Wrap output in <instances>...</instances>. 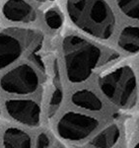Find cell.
Segmentation results:
<instances>
[{
    "label": "cell",
    "mask_w": 139,
    "mask_h": 148,
    "mask_svg": "<svg viewBox=\"0 0 139 148\" xmlns=\"http://www.w3.org/2000/svg\"><path fill=\"white\" fill-rule=\"evenodd\" d=\"M67 11L71 21L88 35L100 40L112 37L116 18L105 0H67Z\"/></svg>",
    "instance_id": "obj_1"
},
{
    "label": "cell",
    "mask_w": 139,
    "mask_h": 148,
    "mask_svg": "<svg viewBox=\"0 0 139 148\" xmlns=\"http://www.w3.org/2000/svg\"><path fill=\"white\" fill-rule=\"evenodd\" d=\"M62 47L68 80L72 83L86 81L99 63L102 56L101 49L75 35L67 36Z\"/></svg>",
    "instance_id": "obj_2"
},
{
    "label": "cell",
    "mask_w": 139,
    "mask_h": 148,
    "mask_svg": "<svg viewBox=\"0 0 139 148\" xmlns=\"http://www.w3.org/2000/svg\"><path fill=\"white\" fill-rule=\"evenodd\" d=\"M101 91L112 104L121 109H130L135 105L137 81L132 68L121 66L100 78Z\"/></svg>",
    "instance_id": "obj_3"
},
{
    "label": "cell",
    "mask_w": 139,
    "mask_h": 148,
    "mask_svg": "<svg viewBox=\"0 0 139 148\" xmlns=\"http://www.w3.org/2000/svg\"><path fill=\"white\" fill-rule=\"evenodd\" d=\"M99 125L95 118L87 114L69 112L57 123V131L63 139L79 141L85 139Z\"/></svg>",
    "instance_id": "obj_4"
},
{
    "label": "cell",
    "mask_w": 139,
    "mask_h": 148,
    "mask_svg": "<svg viewBox=\"0 0 139 148\" xmlns=\"http://www.w3.org/2000/svg\"><path fill=\"white\" fill-rule=\"evenodd\" d=\"M0 85L3 91L10 94H32L38 89L39 76L32 66L22 64L7 72L1 78Z\"/></svg>",
    "instance_id": "obj_5"
},
{
    "label": "cell",
    "mask_w": 139,
    "mask_h": 148,
    "mask_svg": "<svg viewBox=\"0 0 139 148\" xmlns=\"http://www.w3.org/2000/svg\"><path fill=\"white\" fill-rule=\"evenodd\" d=\"M6 110L11 118L29 126H36L40 123V108L32 100H9L5 103Z\"/></svg>",
    "instance_id": "obj_6"
},
{
    "label": "cell",
    "mask_w": 139,
    "mask_h": 148,
    "mask_svg": "<svg viewBox=\"0 0 139 148\" xmlns=\"http://www.w3.org/2000/svg\"><path fill=\"white\" fill-rule=\"evenodd\" d=\"M2 11L4 17L11 22L27 23L36 19L35 10L25 0H7Z\"/></svg>",
    "instance_id": "obj_7"
},
{
    "label": "cell",
    "mask_w": 139,
    "mask_h": 148,
    "mask_svg": "<svg viewBox=\"0 0 139 148\" xmlns=\"http://www.w3.org/2000/svg\"><path fill=\"white\" fill-rule=\"evenodd\" d=\"M23 49L20 40L8 34H0V70L20 57Z\"/></svg>",
    "instance_id": "obj_8"
},
{
    "label": "cell",
    "mask_w": 139,
    "mask_h": 148,
    "mask_svg": "<svg viewBox=\"0 0 139 148\" xmlns=\"http://www.w3.org/2000/svg\"><path fill=\"white\" fill-rule=\"evenodd\" d=\"M121 130L116 125H112L102 130L83 148H112L118 141Z\"/></svg>",
    "instance_id": "obj_9"
},
{
    "label": "cell",
    "mask_w": 139,
    "mask_h": 148,
    "mask_svg": "<svg viewBox=\"0 0 139 148\" xmlns=\"http://www.w3.org/2000/svg\"><path fill=\"white\" fill-rule=\"evenodd\" d=\"M118 46L129 53L139 51V27L128 26L124 28L118 37Z\"/></svg>",
    "instance_id": "obj_10"
},
{
    "label": "cell",
    "mask_w": 139,
    "mask_h": 148,
    "mask_svg": "<svg viewBox=\"0 0 139 148\" xmlns=\"http://www.w3.org/2000/svg\"><path fill=\"white\" fill-rule=\"evenodd\" d=\"M3 144L5 148H31V138L25 131L10 127L3 134Z\"/></svg>",
    "instance_id": "obj_11"
},
{
    "label": "cell",
    "mask_w": 139,
    "mask_h": 148,
    "mask_svg": "<svg viewBox=\"0 0 139 148\" xmlns=\"http://www.w3.org/2000/svg\"><path fill=\"white\" fill-rule=\"evenodd\" d=\"M72 102L75 106L89 111H100L103 108V104L99 97L89 90H79L72 96Z\"/></svg>",
    "instance_id": "obj_12"
},
{
    "label": "cell",
    "mask_w": 139,
    "mask_h": 148,
    "mask_svg": "<svg viewBox=\"0 0 139 148\" xmlns=\"http://www.w3.org/2000/svg\"><path fill=\"white\" fill-rule=\"evenodd\" d=\"M116 3L126 17L139 21V0H116Z\"/></svg>",
    "instance_id": "obj_13"
},
{
    "label": "cell",
    "mask_w": 139,
    "mask_h": 148,
    "mask_svg": "<svg viewBox=\"0 0 139 148\" xmlns=\"http://www.w3.org/2000/svg\"><path fill=\"white\" fill-rule=\"evenodd\" d=\"M45 23L47 24V26H49V28L56 30V29L61 27L62 17L57 10H54V9L49 10L45 13Z\"/></svg>",
    "instance_id": "obj_14"
},
{
    "label": "cell",
    "mask_w": 139,
    "mask_h": 148,
    "mask_svg": "<svg viewBox=\"0 0 139 148\" xmlns=\"http://www.w3.org/2000/svg\"><path fill=\"white\" fill-rule=\"evenodd\" d=\"M62 101V92L59 88L55 89V91L53 92L50 99V104H49V113L50 114H52L54 112L56 111L57 108L60 106Z\"/></svg>",
    "instance_id": "obj_15"
},
{
    "label": "cell",
    "mask_w": 139,
    "mask_h": 148,
    "mask_svg": "<svg viewBox=\"0 0 139 148\" xmlns=\"http://www.w3.org/2000/svg\"><path fill=\"white\" fill-rule=\"evenodd\" d=\"M49 138L45 133L42 132L39 134L37 139L36 148H49Z\"/></svg>",
    "instance_id": "obj_16"
},
{
    "label": "cell",
    "mask_w": 139,
    "mask_h": 148,
    "mask_svg": "<svg viewBox=\"0 0 139 148\" xmlns=\"http://www.w3.org/2000/svg\"><path fill=\"white\" fill-rule=\"evenodd\" d=\"M133 148H139V141H138L137 143H136L135 145H134V146H133Z\"/></svg>",
    "instance_id": "obj_17"
}]
</instances>
